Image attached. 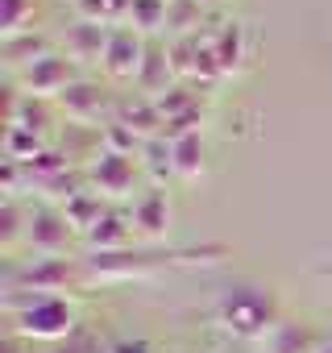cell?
I'll return each mask as SVG.
<instances>
[{
    "instance_id": "cell-1",
    "label": "cell",
    "mask_w": 332,
    "mask_h": 353,
    "mask_svg": "<svg viewBox=\"0 0 332 353\" xmlns=\"http://www.w3.org/2000/svg\"><path fill=\"white\" fill-rule=\"evenodd\" d=\"M220 320L237 332V336H266L278 320H274V303L266 291L258 287H237L220 299Z\"/></svg>"
},
{
    "instance_id": "cell-2",
    "label": "cell",
    "mask_w": 332,
    "mask_h": 353,
    "mask_svg": "<svg viewBox=\"0 0 332 353\" xmlns=\"http://www.w3.org/2000/svg\"><path fill=\"white\" fill-rule=\"evenodd\" d=\"M17 332L21 336H34V341H63L75 332V312L67 299L59 295H34L21 312H17Z\"/></svg>"
},
{
    "instance_id": "cell-3",
    "label": "cell",
    "mask_w": 332,
    "mask_h": 353,
    "mask_svg": "<svg viewBox=\"0 0 332 353\" xmlns=\"http://www.w3.org/2000/svg\"><path fill=\"white\" fill-rule=\"evenodd\" d=\"M67 225H71L67 212L34 208V212H30V229H25V237H30V245H34L38 254H59V250L67 245V237H71Z\"/></svg>"
},
{
    "instance_id": "cell-4",
    "label": "cell",
    "mask_w": 332,
    "mask_h": 353,
    "mask_svg": "<svg viewBox=\"0 0 332 353\" xmlns=\"http://www.w3.org/2000/svg\"><path fill=\"white\" fill-rule=\"evenodd\" d=\"M104 67H108V75H116V79H125V75H137L141 71V42L133 38V30H116V34H108V46H104V59H100Z\"/></svg>"
},
{
    "instance_id": "cell-5",
    "label": "cell",
    "mask_w": 332,
    "mask_h": 353,
    "mask_svg": "<svg viewBox=\"0 0 332 353\" xmlns=\"http://www.w3.org/2000/svg\"><path fill=\"white\" fill-rule=\"evenodd\" d=\"M67 79H71V67H67V59H59V54H42V59H34V67H30V88H34L38 96L67 92Z\"/></svg>"
},
{
    "instance_id": "cell-6",
    "label": "cell",
    "mask_w": 332,
    "mask_h": 353,
    "mask_svg": "<svg viewBox=\"0 0 332 353\" xmlns=\"http://www.w3.org/2000/svg\"><path fill=\"white\" fill-rule=\"evenodd\" d=\"M266 349L270 353H315V341L307 328H299L295 320H278L270 332H266Z\"/></svg>"
},
{
    "instance_id": "cell-7",
    "label": "cell",
    "mask_w": 332,
    "mask_h": 353,
    "mask_svg": "<svg viewBox=\"0 0 332 353\" xmlns=\"http://www.w3.org/2000/svg\"><path fill=\"white\" fill-rule=\"evenodd\" d=\"M104 46H108V34L96 21H83L67 34V54L71 59H104Z\"/></svg>"
},
{
    "instance_id": "cell-8",
    "label": "cell",
    "mask_w": 332,
    "mask_h": 353,
    "mask_svg": "<svg viewBox=\"0 0 332 353\" xmlns=\"http://www.w3.org/2000/svg\"><path fill=\"white\" fill-rule=\"evenodd\" d=\"M100 174H108L104 179V192H125L133 183V158L129 154H100V166H96V179Z\"/></svg>"
},
{
    "instance_id": "cell-9",
    "label": "cell",
    "mask_w": 332,
    "mask_h": 353,
    "mask_svg": "<svg viewBox=\"0 0 332 353\" xmlns=\"http://www.w3.org/2000/svg\"><path fill=\"white\" fill-rule=\"evenodd\" d=\"M166 196L162 192H149V196H141L137 204H133V225H141L145 233H162V225H166Z\"/></svg>"
},
{
    "instance_id": "cell-10",
    "label": "cell",
    "mask_w": 332,
    "mask_h": 353,
    "mask_svg": "<svg viewBox=\"0 0 332 353\" xmlns=\"http://www.w3.org/2000/svg\"><path fill=\"white\" fill-rule=\"evenodd\" d=\"M200 158H204V141H200V133H187V137L171 141V162H175V170L183 174V179H191V174L200 170Z\"/></svg>"
},
{
    "instance_id": "cell-11",
    "label": "cell",
    "mask_w": 332,
    "mask_h": 353,
    "mask_svg": "<svg viewBox=\"0 0 332 353\" xmlns=\"http://www.w3.org/2000/svg\"><path fill=\"white\" fill-rule=\"evenodd\" d=\"M25 13L34 17V0H5V30H9V38H17L25 30V21H21Z\"/></svg>"
},
{
    "instance_id": "cell-12",
    "label": "cell",
    "mask_w": 332,
    "mask_h": 353,
    "mask_svg": "<svg viewBox=\"0 0 332 353\" xmlns=\"http://www.w3.org/2000/svg\"><path fill=\"white\" fill-rule=\"evenodd\" d=\"M315 353H332V349H315Z\"/></svg>"
}]
</instances>
